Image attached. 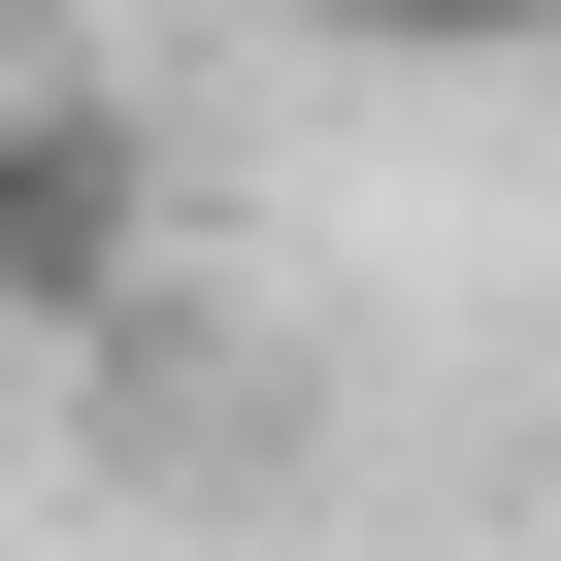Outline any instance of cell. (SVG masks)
Returning a JSON list of instances; mask_svg holds the SVG:
<instances>
[{
  "label": "cell",
  "instance_id": "1",
  "mask_svg": "<svg viewBox=\"0 0 561 561\" xmlns=\"http://www.w3.org/2000/svg\"><path fill=\"white\" fill-rule=\"evenodd\" d=\"M165 298V133L133 100H0V331H133Z\"/></svg>",
  "mask_w": 561,
  "mask_h": 561
},
{
  "label": "cell",
  "instance_id": "2",
  "mask_svg": "<svg viewBox=\"0 0 561 561\" xmlns=\"http://www.w3.org/2000/svg\"><path fill=\"white\" fill-rule=\"evenodd\" d=\"M364 34H561V0H364Z\"/></svg>",
  "mask_w": 561,
  "mask_h": 561
}]
</instances>
